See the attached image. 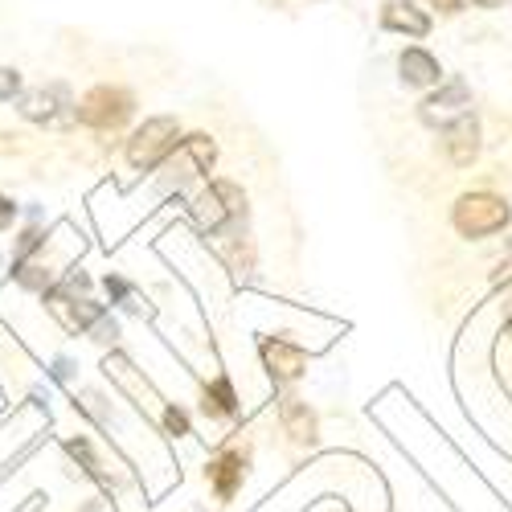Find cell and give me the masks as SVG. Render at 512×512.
Returning <instances> with one entry per match:
<instances>
[{
    "label": "cell",
    "mask_w": 512,
    "mask_h": 512,
    "mask_svg": "<svg viewBox=\"0 0 512 512\" xmlns=\"http://www.w3.org/2000/svg\"><path fill=\"white\" fill-rule=\"evenodd\" d=\"M508 336H512V320H508Z\"/></svg>",
    "instance_id": "cell-23"
},
{
    "label": "cell",
    "mask_w": 512,
    "mask_h": 512,
    "mask_svg": "<svg viewBox=\"0 0 512 512\" xmlns=\"http://www.w3.org/2000/svg\"><path fill=\"white\" fill-rule=\"evenodd\" d=\"M246 218V193L234 181H209L193 201V222L205 234H222Z\"/></svg>",
    "instance_id": "cell-3"
},
{
    "label": "cell",
    "mask_w": 512,
    "mask_h": 512,
    "mask_svg": "<svg viewBox=\"0 0 512 512\" xmlns=\"http://www.w3.org/2000/svg\"><path fill=\"white\" fill-rule=\"evenodd\" d=\"M435 9H443V13H459L463 9V0H431Z\"/></svg>",
    "instance_id": "cell-21"
},
{
    "label": "cell",
    "mask_w": 512,
    "mask_h": 512,
    "mask_svg": "<svg viewBox=\"0 0 512 512\" xmlns=\"http://www.w3.org/2000/svg\"><path fill=\"white\" fill-rule=\"evenodd\" d=\"M107 295H111V300H127V295H132V287H127L119 275H107Z\"/></svg>",
    "instance_id": "cell-20"
},
{
    "label": "cell",
    "mask_w": 512,
    "mask_h": 512,
    "mask_svg": "<svg viewBox=\"0 0 512 512\" xmlns=\"http://www.w3.org/2000/svg\"><path fill=\"white\" fill-rule=\"evenodd\" d=\"M201 410H205L209 418H230V414L238 410V394H234V386H230V377H213V381H209L205 394H201Z\"/></svg>",
    "instance_id": "cell-15"
},
{
    "label": "cell",
    "mask_w": 512,
    "mask_h": 512,
    "mask_svg": "<svg viewBox=\"0 0 512 512\" xmlns=\"http://www.w3.org/2000/svg\"><path fill=\"white\" fill-rule=\"evenodd\" d=\"M17 95H21V74L0 66V103H9V99H17Z\"/></svg>",
    "instance_id": "cell-18"
},
{
    "label": "cell",
    "mask_w": 512,
    "mask_h": 512,
    "mask_svg": "<svg viewBox=\"0 0 512 512\" xmlns=\"http://www.w3.org/2000/svg\"><path fill=\"white\" fill-rule=\"evenodd\" d=\"M508 222H512V209L496 193H463L451 209V226L459 238H492L508 230Z\"/></svg>",
    "instance_id": "cell-1"
},
{
    "label": "cell",
    "mask_w": 512,
    "mask_h": 512,
    "mask_svg": "<svg viewBox=\"0 0 512 512\" xmlns=\"http://www.w3.org/2000/svg\"><path fill=\"white\" fill-rule=\"evenodd\" d=\"M381 29L406 33V37H426L431 33V17H426L422 9H414L410 0H390V5L381 9Z\"/></svg>",
    "instance_id": "cell-11"
},
{
    "label": "cell",
    "mask_w": 512,
    "mask_h": 512,
    "mask_svg": "<svg viewBox=\"0 0 512 512\" xmlns=\"http://www.w3.org/2000/svg\"><path fill=\"white\" fill-rule=\"evenodd\" d=\"M50 312H54V320L66 328V332H91L95 340H115L119 336V328H115V320L99 308V304H91V300H74L70 291H50Z\"/></svg>",
    "instance_id": "cell-5"
},
{
    "label": "cell",
    "mask_w": 512,
    "mask_h": 512,
    "mask_svg": "<svg viewBox=\"0 0 512 512\" xmlns=\"http://www.w3.org/2000/svg\"><path fill=\"white\" fill-rule=\"evenodd\" d=\"M447 140V160L455 164V168H472L476 164V156H480V119L472 115V111H463V115H455L451 123H447V132H443Z\"/></svg>",
    "instance_id": "cell-7"
},
{
    "label": "cell",
    "mask_w": 512,
    "mask_h": 512,
    "mask_svg": "<svg viewBox=\"0 0 512 512\" xmlns=\"http://www.w3.org/2000/svg\"><path fill=\"white\" fill-rule=\"evenodd\" d=\"M13 222H17V205H13V197L0 193V234L13 230Z\"/></svg>",
    "instance_id": "cell-19"
},
{
    "label": "cell",
    "mask_w": 512,
    "mask_h": 512,
    "mask_svg": "<svg viewBox=\"0 0 512 512\" xmlns=\"http://www.w3.org/2000/svg\"><path fill=\"white\" fill-rule=\"evenodd\" d=\"M62 107H70V95H66V87H37V91H25L21 95V115L29 119V123H54L58 115H62Z\"/></svg>",
    "instance_id": "cell-10"
},
{
    "label": "cell",
    "mask_w": 512,
    "mask_h": 512,
    "mask_svg": "<svg viewBox=\"0 0 512 512\" xmlns=\"http://www.w3.org/2000/svg\"><path fill=\"white\" fill-rule=\"evenodd\" d=\"M205 476L213 484V492H218V500H234V492L242 488V455H222V459H213L205 467Z\"/></svg>",
    "instance_id": "cell-13"
},
{
    "label": "cell",
    "mask_w": 512,
    "mask_h": 512,
    "mask_svg": "<svg viewBox=\"0 0 512 512\" xmlns=\"http://www.w3.org/2000/svg\"><path fill=\"white\" fill-rule=\"evenodd\" d=\"M177 136H181V123L173 115H156V119H144V127H136L132 140H127L123 156L136 173H156V168L173 156L177 148Z\"/></svg>",
    "instance_id": "cell-2"
},
{
    "label": "cell",
    "mask_w": 512,
    "mask_h": 512,
    "mask_svg": "<svg viewBox=\"0 0 512 512\" xmlns=\"http://www.w3.org/2000/svg\"><path fill=\"white\" fill-rule=\"evenodd\" d=\"M74 115L82 127H95V132H119V127L136 115V95L123 87H95L78 99Z\"/></svg>",
    "instance_id": "cell-4"
},
{
    "label": "cell",
    "mask_w": 512,
    "mask_h": 512,
    "mask_svg": "<svg viewBox=\"0 0 512 512\" xmlns=\"http://www.w3.org/2000/svg\"><path fill=\"white\" fill-rule=\"evenodd\" d=\"M164 431L168 435H189V414L181 406H164Z\"/></svg>",
    "instance_id": "cell-17"
},
{
    "label": "cell",
    "mask_w": 512,
    "mask_h": 512,
    "mask_svg": "<svg viewBox=\"0 0 512 512\" xmlns=\"http://www.w3.org/2000/svg\"><path fill=\"white\" fill-rule=\"evenodd\" d=\"M263 365L271 369L275 381H295V377H304V349L300 345H291V340H279V336H267L263 340Z\"/></svg>",
    "instance_id": "cell-8"
},
{
    "label": "cell",
    "mask_w": 512,
    "mask_h": 512,
    "mask_svg": "<svg viewBox=\"0 0 512 512\" xmlns=\"http://www.w3.org/2000/svg\"><path fill=\"white\" fill-rule=\"evenodd\" d=\"M463 107H472V103H467V87L455 78V82H447V91H439V95H431V99L422 103V115H426V123H435V119H443L451 111L463 115Z\"/></svg>",
    "instance_id": "cell-16"
},
{
    "label": "cell",
    "mask_w": 512,
    "mask_h": 512,
    "mask_svg": "<svg viewBox=\"0 0 512 512\" xmlns=\"http://www.w3.org/2000/svg\"><path fill=\"white\" fill-rule=\"evenodd\" d=\"M398 70H402V82H406V87H414V91H426V87H435V82H443V66H439V58H435V54H426V50H418V46L402 50Z\"/></svg>",
    "instance_id": "cell-9"
},
{
    "label": "cell",
    "mask_w": 512,
    "mask_h": 512,
    "mask_svg": "<svg viewBox=\"0 0 512 512\" xmlns=\"http://www.w3.org/2000/svg\"><path fill=\"white\" fill-rule=\"evenodd\" d=\"M213 160H218V144L197 132V136H185L164 164H168V173H173L177 181H189V177H209Z\"/></svg>",
    "instance_id": "cell-6"
},
{
    "label": "cell",
    "mask_w": 512,
    "mask_h": 512,
    "mask_svg": "<svg viewBox=\"0 0 512 512\" xmlns=\"http://www.w3.org/2000/svg\"><path fill=\"white\" fill-rule=\"evenodd\" d=\"M103 369H107V377H115V381H119V386H123L127 394H136V398H140V406H144V402H160V398L152 394V386H148V381L132 369V361H127L123 353H111V357L103 361Z\"/></svg>",
    "instance_id": "cell-14"
},
{
    "label": "cell",
    "mask_w": 512,
    "mask_h": 512,
    "mask_svg": "<svg viewBox=\"0 0 512 512\" xmlns=\"http://www.w3.org/2000/svg\"><path fill=\"white\" fill-rule=\"evenodd\" d=\"M476 9H500V0H472Z\"/></svg>",
    "instance_id": "cell-22"
},
{
    "label": "cell",
    "mask_w": 512,
    "mask_h": 512,
    "mask_svg": "<svg viewBox=\"0 0 512 512\" xmlns=\"http://www.w3.org/2000/svg\"><path fill=\"white\" fill-rule=\"evenodd\" d=\"M279 422H283V431H287L295 443H312V439H316V414H312L308 402H300V398H283V402H279Z\"/></svg>",
    "instance_id": "cell-12"
}]
</instances>
